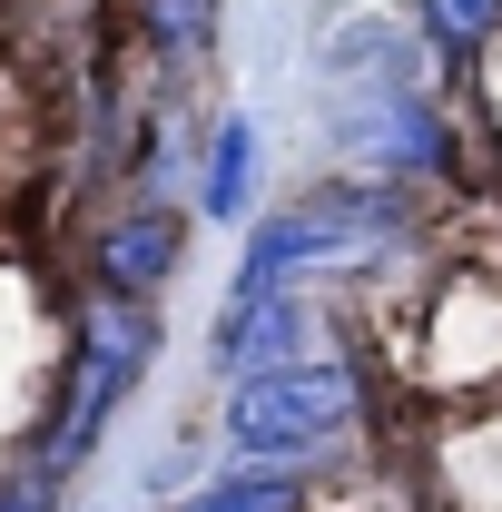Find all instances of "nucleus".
Returning <instances> with one entry per match:
<instances>
[{
	"mask_svg": "<svg viewBox=\"0 0 502 512\" xmlns=\"http://www.w3.org/2000/svg\"><path fill=\"white\" fill-rule=\"evenodd\" d=\"M394 217H404V197H394V188H325V197H296L286 217H266V227H256L247 266H237V296H276L296 266H325V256L375 247Z\"/></svg>",
	"mask_w": 502,
	"mask_h": 512,
	"instance_id": "nucleus-1",
	"label": "nucleus"
},
{
	"mask_svg": "<svg viewBox=\"0 0 502 512\" xmlns=\"http://www.w3.org/2000/svg\"><path fill=\"white\" fill-rule=\"evenodd\" d=\"M355 424V375L345 365H256L237 375V404H227V434L247 453H315Z\"/></svg>",
	"mask_w": 502,
	"mask_h": 512,
	"instance_id": "nucleus-2",
	"label": "nucleus"
},
{
	"mask_svg": "<svg viewBox=\"0 0 502 512\" xmlns=\"http://www.w3.org/2000/svg\"><path fill=\"white\" fill-rule=\"evenodd\" d=\"M148 30L168 50H188V40H207V0H148Z\"/></svg>",
	"mask_w": 502,
	"mask_h": 512,
	"instance_id": "nucleus-8",
	"label": "nucleus"
},
{
	"mask_svg": "<svg viewBox=\"0 0 502 512\" xmlns=\"http://www.w3.org/2000/svg\"><path fill=\"white\" fill-rule=\"evenodd\" d=\"M148 365V316L138 306H109V316L89 325V355H79V384H69V414H60V444L40 453V473H69L79 453L99 444V424H109V404L128 394V375Z\"/></svg>",
	"mask_w": 502,
	"mask_h": 512,
	"instance_id": "nucleus-3",
	"label": "nucleus"
},
{
	"mask_svg": "<svg viewBox=\"0 0 502 512\" xmlns=\"http://www.w3.org/2000/svg\"><path fill=\"white\" fill-rule=\"evenodd\" d=\"M178 512H296V473H227Z\"/></svg>",
	"mask_w": 502,
	"mask_h": 512,
	"instance_id": "nucleus-7",
	"label": "nucleus"
},
{
	"mask_svg": "<svg viewBox=\"0 0 502 512\" xmlns=\"http://www.w3.org/2000/svg\"><path fill=\"white\" fill-rule=\"evenodd\" d=\"M483 10H493V0H434L443 40H473V30H483Z\"/></svg>",
	"mask_w": 502,
	"mask_h": 512,
	"instance_id": "nucleus-9",
	"label": "nucleus"
},
{
	"mask_svg": "<svg viewBox=\"0 0 502 512\" xmlns=\"http://www.w3.org/2000/svg\"><path fill=\"white\" fill-rule=\"evenodd\" d=\"M306 335V306L276 286V296H227V325H217V365L227 375H256V365H286Z\"/></svg>",
	"mask_w": 502,
	"mask_h": 512,
	"instance_id": "nucleus-4",
	"label": "nucleus"
},
{
	"mask_svg": "<svg viewBox=\"0 0 502 512\" xmlns=\"http://www.w3.org/2000/svg\"><path fill=\"white\" fill-rule=\"evenodd\" d=\"M168 266H178V227H168V217H128V227H109V247H99L109 296H148Z\"/></svg>",
	"mask_w": 502,
	"mask_h": 512,
	"instance_id": "nucleus-5",
	"label": "nucleus"
},
{
	"mask_svg": "<svg viewBox=\"0 0 502 512\" xmlns=\"http://www.w3.org/2000/svg\"><path fill=\"white\" fill-rule=\"evenodd\" d=\"M247 188H256V128L227 119V128H217V148H207V217H237Z\"/></svg>",
	"mask_w": 502,
	"mask_h": 512,
	"instance_id": "nucleus-6",
	"label": "nucleus"
}]
</instances>
